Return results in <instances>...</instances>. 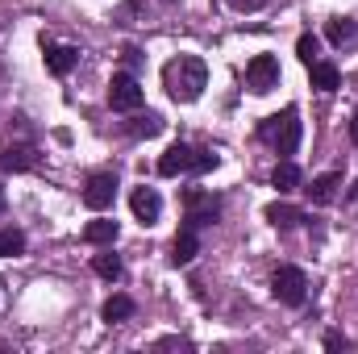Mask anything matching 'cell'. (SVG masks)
<instances>
[{
	"label": "cell",
	"instance_id": "cell-19",
	"mask_svg": "<svg viewBox=\"0 0 358 354\" xmlns=\"http://www.w3.org/2000/svg\"><path fill=\"white\" fill-rule=\"evenodd\" d=\"M129 134L134 138H155V134H163V117L159 113H138L134 125H129Z\"/></svg>",
	"mask_w": 358,
	"mask_h": 354
},
{
	"label": "cell",
	"instance_id": "cell-22",
	"mask_svg": "<svg viewBox=\"0 0 358 354\" xmlns=\"http://www.w3.org/2000/svg\"><path fill=\"white\" fill-rule=\"evenodd\" d=\"M296 55H300V63H304V67H313V63L321 59V42H317L313 34H300V42H296Z\"/></svg>",
	"mask_w": 358,
	"mask_h": 354
},
{
	"label": "cell",
	"instance_id": "cell-18",
	"mask_svg": "<svg viewBox=\"0 0 358 354\" xmlns=\"http://www.w3.org/2000/svg\"><path fill=\"white\" fill-rule=\"evenodd\" d=\"M100 317H104L108 325L129 321V317H134V300H129V296H108V300H104V309H100Z\"/></svg>",
	"mask_w": 358,
	"mask_h": 354
},
{
	"label": "cell",
	"instance_id": "cell-28",
	"mask_svg": "<svg viewBox=\"0 0 358 354\" xmlns=\"http://www.w3.org/2000/svg\"><path fill=\"white\" fill-rule=\"evenodd\" d=\"M0 213H4V192H0Z\"/></svg>",
	"mask_w": 358,
	"mask_h": 354
},
{
	"label": "cell",
	"instance_id": "cell-5",
	"mask_svg": "<svg viewBox=\"0 0 358 354\" xmlns=\"http://www.w3.org/2000/svg\"><path fill=\"white\" fill-rule=\"evenodd\" d=\"M142 100H146V92L138 88V80H134L129 71L113 76V84H108V104H113L117 113H138Z\"/></svg>",
	"mask_w": 358,
	"mask_h": 354
},
{
	"label": "cell",
	"instance_id": "cell-6",
	"mask_svg": "<svg viewBox=\"0 0 358 354\" xmlns=\"http://www.w3.org/2000/svg\"><path fill=\"white\" fill-rule=\"evenodd\" d=\"M246 88L259 92V96L271 88H279V59L275 55H255L246 63Z\"/></svg>",
	"mask_w": 358,
	"mask_h": 354
},
{
	"label": "cell",
	"instance_id": "cell-8",
	"mask_svg": "<svg viewBox=\"0 0 358 354\" xmlns=\"http://www.w3.org/2000/svg\"><path fill=\"white\" fill-rule=\"evenodd\" d=\"M129 208H134V217L142 221V225H155L159 217H163V196L155 192V187H134V196H129Z\"/></svg>",
	"mask_w": 358,
	"mask_h": 354
},
{
	"label": "cell",
	"instance_id": "cell-20",
	"mask_svg": "<svg viewBox=\"0 0 358 354\" xmlns=\"http://www.w3.org/2000/svg\"><path fill=\"white\" fill-rule=\"evenodd\" d=\"M271 183H275L279 192H296V187H300V167H296V163H279L275 176H271Z\"/></svg>",
	"mask_w": 358,
	"mask_h": 354
},
{
	"label": "cell",
	"instance_id": "cell-16",
	"mask_svg": "<svg viewBox=\"0 0 358 354\" xmlns=\"http://www.w3.org/2000/svg\"><path fill=\"white\" fill-rule=\"evenodd\" d=\"M308 76H313V88H317V92H334V88H342V71H338L334 63H321V59H317V63L308 67Z\"/></svg>",
	"mask_w": 358,
	"mask_h": 354
},
{
	"label": "cell",
	"instance_id": "cell-3",
	"mask_svg": "<svg viewBox=\"0 0 358 354\" xmlns=\"http://www.w3.org/2000/svg\"><path fill=\"white\" fill-rule=\"evenodd\" d=\"M271 292H275V300L279 304H304V296H308V279H304V271L300 267H279L275 271V279H271Z\"/></svg>",
	"mask_w": 358,
	"mask_h": 354
},
{
	"label": "cell",
	"instance_id": "cell-13",
	"mask_svg": "<svg viewBox=\"0 0 358 354\" xmlns=\"http://www.w3.org/2000/svg\"><path fill=\"white\" fill-rule=\"evenodd\" d=\"M34 163H38L34 146H8V150H0V167L4 171H29Z\"/></svg>",
	"mask_w": 358,
	"mask_h": 354
},
{
	"label": "cell",
	"instance_id": "cell-14",
	"mask_svg": "<svg viewBox=\"0 0 358 354\" xmlns=\"http://www.w3.org/2000/svg\"><path fill=\"white\" fill-rule=\"evenodd\" d=\"M338 187H342V176L338 171H325V176H317L308 183V196H313V204H334Z\"/></svg>",
	"mask_w": 358,
	"mask_h": 354
},
{
	"label": "cell",
	"instance_id": "cell-10",
	"mask_svg": "<svg viewBox=\"0 0 358 354\" xmlns=\"http://www.w3.org/2000/svg\"><path fill=\"white\" fill-rule=\"evenodd\" d=\"M263 217H267L275 229H292V225H304V221H308V213H304V208H296V204H283V200L267 204V208H263Z\"/></svg>",
	"mask_w": 358,
	"mask_h": 354
},
{
	"label": "cell",
	"instance_id": "cell-21",
	"mask_svg": "<svg viewBox=\"0 0 358 354\" xmlns=\"http://www.w3.org/2000/svg\"><path fill=\"white\" fill-rule=\"evenodd\" d=\"M92 271L113 283V279H121V259H117L113 250H108V255H96V259H92Z\"/></svg>",
	"mask_w": 358,
	"mask_h": 354
},
{
	"label": "cell",
	"instance_id": "cell-9",
	"mask_svg": "<svg viewBox=\"0 0 358 354\" xmlns=\"http://www.w3.org/2000/svg\"><path fill=\"white\" fill-rule=\"evenodd\" d=\"M192 163H196V150H192V146H183V142H176V146H167V150H163V159H159V176H167V179L187 176V171H192Z\"/></svg>",
	"mask_w": 358,
	"mask_h": 354
},
{
	"label": "cell",
	"instance_id": "cell-4",
	"mask_svg": "<svg viewBox=\"0 0 358 354\" xmlns=\"http://www.w3.org/2000/svg\"><path fill=\"white\" fill-rule=\"evenodd\" d=\"M183 208H187V217H183V225L187 229H204V225H213L217 217H221V204L213 200V196H204V192H183Z\"/></svg>",
	"mask_w": 358,
	"mask_h": 354
},
{
	"label": "cell",
	"instance_id": "cell-11",
	"mask_svg": "<svg viewBox=\"0 0 358 354\" xmlns=\"http://www.w3.org/2000/svg\"><path fill=\"white\" fill-rule=\"evenodd\" d=\"M196 255H200V238H196V229L183 225V229L176 234V242H171V263L183 267V263H192Z\"/></svg>",
	"mask_w": 358,
	"mask_h": 354
},
{
	"label": "cell",
	"instance_id": "cell-27",
	"mask_svg": "<svg viewBox=\"0 0 358 354\" xmlns=\"http://www.w3.org/2000/svg\"><path fill=\"white\" fill-rule=\"evenodd\" d=\"M350 138H355V146H358V117L350 121Z\"/></svg>",
	"mask_w": 358,
	"mask_h": 354
},
{
	"label": "cell",
	"instance_id": "cell-23",
	"mask_svg": "<svg viewBox=\"0 0 358 354\" xmlns=\"http://www.w3.org/2000/svg\"><path fill=\"white\" fill-rule=\"evenodd\" d=\"M21 250H25V234H17V229H0V259L21 255Z\"/></svg>",
	"mask_w": 358,
	"mask_h": 354
},
{
	"label": "cell",
	"instance_id": "cell-26",
	"mask_svg": "<svg viewBox=\"0 0 358 354\" xmlns=\"http://www.w3.org/2000/svg\"><path fill=\"white\" fill-rule=\"evenodd\" d=\"M325 346H329V351H342V346H346V338H342V334H325Z\"/></svg>",
	"mask_w": 358,
	"mask_h": 354
},
{
	"label": "cell",
	"instance_id": "cell-24",
	"mask_svg": "<svg viewBox=\"0 0 358 354\" xmlns=\"http://www.w3.org/2000/svg\"><path fill=\"white\" fill-rule=\"evenodd\" d=\"M221 159L213 155V150H196V163H192V176H204V171H213Z\"/></svg>",
	"mask_w": 358,
	"mask_h": 354
},
{
	"label": "cell",
	"instance_id": "cell-29",
	"mask_svg": "<svg viewBox=\"0 0 358 354\" xmlns=\"http://www.w3.org/2000/svg\"><path fill=\"white\" fill-rule=\"evenodd\" d=\"M355 200H358V179H355Z\"/></svg>",
	"mask_w": 358,
	"mask_h": 354
},
{
	"label": "cell",
	"instance_id": "cell-12",
	"mask_svg": "<svg viewBox=\"0 0 358 354\" xmlns=\"http://www.w3.org/2000/svg\"><path fill=\"white\" fill-rule=\"evenodd\" d=\"M76 63H80V50H76V46H46V67H50V76H71Z\"/></svg>",
	"mask_w": 358,
	"mask_h": 354
},
{
	"label": "cell",
	"instance_id": "cell-17",
	"mask_svg": "<svg viewBox=\"0 0 358 354\" xmlns=\"http://www.w3.org/2000/svg\"><path fill=\"white\" fill-rule=\"evenodd\" d=\"M117 234H121V225H117V221H108V217L88 221V229H84V238H88L92 246H113V242H117Z\"/></svg>",
	"mask_w": 358,
	"mask_h": 354
},
{
	"label": "cell",
	"instance_id": "cell-2",
	"mask_svg": "<svg viewBox=\"0 0 358 354\" xmlns=\"http://www.w3.org/2000/svg\"><path fill=\"white\" fill-rule=\"evenodd\" d=\"M259 134L267 138L279 155H296L300 134H304V125H300V108H296V104H287L283 113H275V117L263 121V129H259Z\"/></svg>",
	"mask_w": 358,
	"mask_h": 354
},
{
	"label": "cell",
	"instance_id": "cell-30",
	"mask_svg": "<svg viewBox=\"0 0 358 354\" xmlns=\"http://www.w3.org/2000/svg\"><path fill=\"white\" fill-rule=\"evenodd\" d=\"M167 4H171V0H167Z\"/></svg>",
	"mask_w": 358,
	"mask_h": 354
},
{
	"label": "cell",
	"instance_id": "cell-25",
	"mask_svg": "<svg viewBox=\"0 0 358 354\" xmlns=\"http://www.w3.org/2000/svg\"><path fill=\"white\" fill-rule=\"evenodd\" d=\"M225 4H229L234 13H259V8H263L267 0H225Z\"/></svg>",
	"mask_w": 358,
	"mask_h": 354
},
{
	"label": "cell",
	"instance_id": "cell-15",
	"mask_svg": "<svg viewBox=\"0 0 358 354\" xmlns=\"http://www.w3.org/2000/svg\"><path fill=\"white\" fill-rule=\"evenodd\" d=\"M325 34H329V42H334V46H355V42H358V25L350 21V17H329Z\"/></svg>",
	"mask_w": 358,
	"mask_h": 354
},
{
	"label": "cell",
	"instance_id": "cell-1",
	"mask_svg": "<svg viewBox=\"0 0 358 354\" xmlns=\"http://www.w3.org/2000/svg\"><path fill=\"white\" fill-rule=\"evenodd\" d=\"M163 88L176 104H192L200 100L204 88H208V67L200 55H176L167 67H163Z\"/></svg>",
	"mask_w": 358,
	"mask_h": 354
},
{
	"label": "cell",
	"instance_id": "cell-7",
	"mask_svg": "<svg viewBox=\"0 0 358 354\" xmlns=\"http://www.w3.org/2000/svg\"><path fill=\"white\" fill-rule=\"evenodd\" d=\"M113 200H117V176L113 171H96L88 179V187H84V204L92 213H104V208H113Z\"/></svg>",
	"mask_w": 358,
	"mask_h": 354
}]
</instances>
